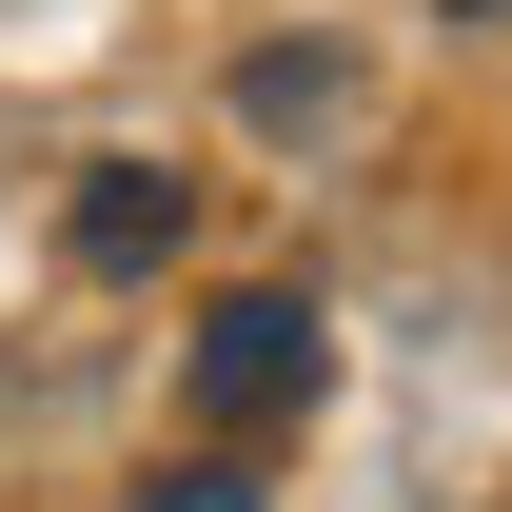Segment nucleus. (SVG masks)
<instances>
[{"label":"nucleus","mask_w":512,"mask_h":512,"mask_svg":"<svg viewBox=\"0 0 512 512\" xmlns=\"http://www.w3.org/2000/svg\"><path fill=\"white\" fill-rule=\"evenodd\" d=\"M316 375H335L316 296H217V316H197V434H217V453H237V434H296Z\"/></svg>","instance_id":"1"},{"label":"nucleus","mask_w":512,"mask_h":512,"mask_svg":"<svg viewBox=\"0 0 512 512\" xmlns=\"http://www.w3.org/2000/svg\"><path fill=\"white\" fill-rule=\"evenodd\" d=\"M178 237H197V178H158V158H99V178L60 197V256H79V276H158Z\"/></svg>","instance_id":"2"},{"label":"nucleus","mask_w":512,"mask_h":512,"mask_svg":"<svg viewBox=\"0 0 512 512\" xmlns=\"http://www.w3.org/2000/svg\"><path fill=\"white\" fill-rule=\"evenodd\" d=\"M138 512H256V473H237V453H178V473H158Z\"/></svg>","instance_id":"3"}]
</instances>
